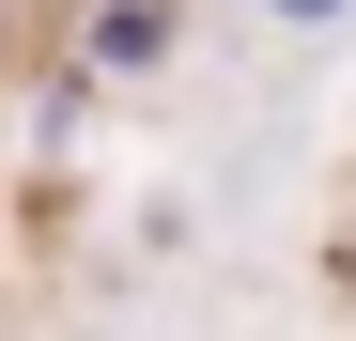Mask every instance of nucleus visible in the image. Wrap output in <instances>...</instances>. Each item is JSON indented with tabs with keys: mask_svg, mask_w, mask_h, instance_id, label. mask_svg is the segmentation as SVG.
Returning <instances> with one entry per match:
<instances>
[]
</instances>
